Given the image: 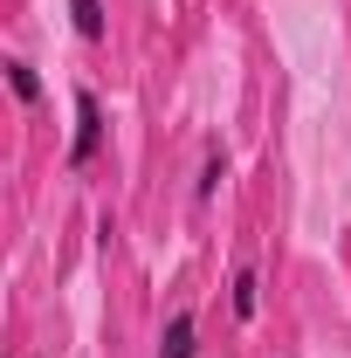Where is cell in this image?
I'll use <instances>...</instances> for the list:
<instances>
[{"mask_svg": "<svg viewBox=\"0 0 351 358\" xmlns=\"http://www.w3.org/2000/svg\"><path fill=\"white\" fill-rule=\"evenodd\" d=\"M96 145H103V103H96V90H76V145H69V166H89Z\"/></svg>", "mask_w": 351, "mask_h": 358, "instance_id": "6da1fadb", "label": "cell"}, {"mask_svg": "<svg viewBox=\"0 0 351 358\" xmlns=\"http://www.w3.org/2000/svg\"><path fill=\"white\" fill-rule=\"evenodd\" d=\"M193 352H200V324H193V310H173L166 338H159V358H193Z\"/></svg>", "mask_w": 351, "mask_h": 358, "instance_id": "7a4b0ae2", "label": "cell"}, {"mask_svg": "<svg viewBox=\"0 0 351 358\" xmlns=\"http://www.w3.org/2000/svg\"><path fill=\"white\" fill-rule=\"evenodd\" d=\"M255 310H262V282H255V268L241 262L234 268V317H255Z\"/></svg>", "mask_w": 351, "mask_h": 358, "instance_id": "3957f363", "label": "cell"}, {"mask_svg": "<svg viewBox=\"0 0 351 358\" xmlns=\"http://www.w3.org/2000/svg\"><path fill=\"white\" fill-rule=\"evenodd\" d=\"M7 90H14L21 103H42V76H35V69H28L21 55H7Z\"/></svg>", "mask_w": 351, "mask_h": 358, "instance_id": "277c9868", "label": "cell"}, {"mask_svg": "<svg viewBox=\"0 0 351 358\" xmlns=\"http://www.w3.org/2000/svg\"><path fill=\"white\" fill-rule=\"evenodd\" d=\"M214 186H220V152L200 166V186H193V200H214Z\"/></svg>", "mask_w": 351, "mask_h": 358, "instance_id": "8992f818", "label": "cell"}, {"mask_svg": "<svg viewBox=\"0 0 351 358\" xmlns=\"http://www.w3.org/2000/svg\"><path fill=\"white\" fill-rule=\"evenodd\" d=\"M69 14H76V35L83 42H103V0H69Z\"/></svg>", "mask_w": 351, "mask_h": 358, "instance_id": "5b68a950", "label": "cell"}]
</instances>
